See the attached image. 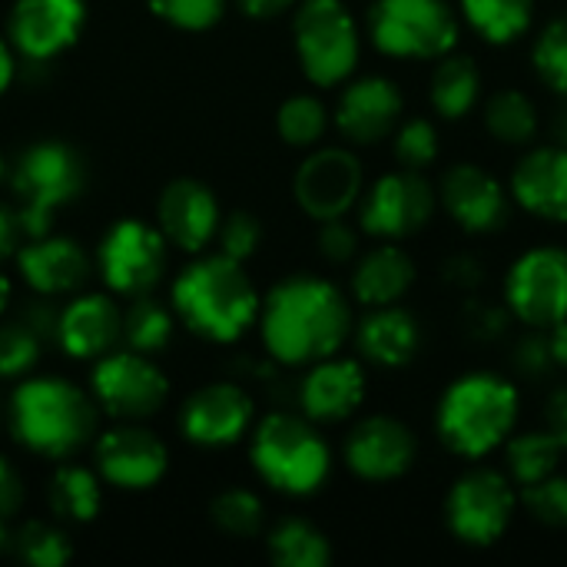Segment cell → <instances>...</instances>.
Listing matches in <instances>:
<instances>
[{
    "label": "cell",
    "mask_w": 567,
    "mask_h": 567,
    "mask_svg": "<svg viewBox=\"0 0 567 567\" xmlns=\"http://www.w3.org/2000/svg\"><path fill=\"white\" fill-rule=\"evenodd\" d=\"M319 256L332 266H346L359 256V229L339 216V219H326L319 223V236H316Z\"/></svg>",
    "instance_id": "f6af8a7d"
},
{
    "label": "cell",
    "mask_w": 567,
    "mask_h": 567,
    "mask_svg": "<svg viewBox=\"0 0 567 567\" xmlns=\"http://www.w3.org/2000/svg\"><path fill=\"white\" fill-rule=\"evenodd\" d=\"M93 399L96 405L120 422H140L156 415L169 399V382L159 372L150 355L130 349V352H110L100 355L93 369Z\"/></svg>",
    "instance_id": "5bb4252c"
},
{
    "label": "cell",
    "mask_w": 567,
    "mask_h": 567,
    "mask_svg": "<svg viewBox=\"0 0 567 567\" xmlns=\"http://www.w3.org/2000/svg\"><path fill=\"white\" fill-rule=\"evenodd\" d=\"M159 233L183 252H203L219 233V203L196 179H173L156 203Z\"/></svg>",
    "instance_id": "603a6c76"
},
{
    "label": "cell",
    "mask_w": 567,
    "mask_h": 567,
    "mask_svg": "<svg viewBox=\"0 0 567 567\" xmlns=\"http://www.w3.org/2000/svg\"><path fill=\"white\" fill-rule=\"evenodd\" d=\"M538 0H458L462 23L492 47H508L535 27Z\"/></svg>",
    "instance_id": "f1b7e54d"
},
{
    "label": "cell",
    "mask_w": 567,
    "mask_h": 567,
    "mask_svg": "<svg viewBox=\"0 0 567 567\" xmlns=\"http://www.w3.org/2000/svg\"><path fill=\"white\" fill-rule=\"evenodd\" d=\"M243 13L252 17V20H276L289 10L299 7V0H239Z\"/></svg>",
    "instance_id": "816d5d0a"
},
{
    "label": "cell",
    "mask_w": 567,
    "mask_h": 567,
    "mask_svg": "<svg viewBox=\"0 0 567 567\" xmlns=\"http://www.w3.org/2000/svg\"><path fill=\"white\" fill-rule=\"evenodd\" d=\"M551 136H555V143L558 146H565L567 150V103L555 113V123H551Z\"/></svg>",
    "instance_id": "11a10c76"
},
{
    "label": "cell",
    "mask_w": 567,
    "mask_h": 567,
    "mask_svg": "<svg viewBox=\"0 0 567 567\" xmlns=\"http://www.w3.org/2000/svg\"><path fill=\"white\" fill-rule=\"evenodd\" d=\"M369 392V379L359 359H319L299 382V409L309 422L336 425L352 419Z\"/></svg>",
    "instance_id": "7402d4cb"
},
{
    "label": "cell",
    "mask_w": 567,
    "mask_h": 567,
    "mask_svg": "<svg viewBox=\"0 0 567 567\" xmlns=\"http://www.w3.org/2000/svg\"><path fill=\"white\" fill-rule=\"evenodd\" d=\"M545 429L561 442L567 452V385H558L545 402Z\"/></svg>",
    "instance_id": "f907efd6"
},
{
    "label": "cell",
    "mask_w": 567,
    "mask_h": 567,
    "mask_svg": "<svg viewBox=\"0 0 567 567\" xmlns=\"http://www.w3.org/2000/svg\"><path fill=\"white\" fill-rule=\"evenodd\" d=\"M103 282L126 299L150 296L166 269V236L143 219H120L96 252Z\"/></svg>",
    "instance_id": "4fadbf2b"
},
{
    "label": "cell",
    "mask_w": 567,
    "mask_h": 567,
    "mask_svg": "<svg viewBox=\"0 0 567 567\" xmlns=\"http://www.w3.org/2000/svg\"><path fill=\"white\" fill-rule=\"evenodd\" d=\"M442 279H445V286L472 296V292H478L485 286V266L472 252H455V256H449L442 262Z\"/></svg>",
    "instance_id": "7dc6e473"
},
{
    "label": "cell",
    "mask_w": 567,
    "mask_h": 567,
    "mask_svg": "<svg viewBox=\"0 0 567 567\" xmlns=\"http://www.w3.org/2000/svg\"><path fill=\"white\" fill-rule=\"evenodd\" d=\"M40 359V339L30 326H0V379L27 375Z\"/></svg>",
    "instance_id": "60d3db41"
},
{
    "label": "cell",
    "mask_w": 567,
    "mask_h": 567,
    "mask_svg": "<svg viewBox=\"0 0 567 567\" xmlns=\"http://www.w3.org/2000/svg\"><path fill=\"white\" fill-rule=\"evenodd\" d=\"M256 405L246 389L233 382H213L196 389L183 412H179V429L193 445L203 449H226L236 445L249 425H252Z\"/></svg>",
    "instance_id": "d6986e66"
},
{
    "label": "cell",
    "mask_w": 567,
    "mask_h": 567,
    "mask_svg": "<svg viewBox=\"0 0 567 567\" xmlns=\"http://www.w3.org/2000/svg\"><path fill=\"white\" fill-rule=\"evenodd\" d=\"M249 458L269 488L292 498L316 495L332 472V452L316 422L289 412H272L256 425Z\"/></svg>",
    "instance_id": "5b68a950"
},
{
    "label": "cell",
    "mask_w": 567,
    "mask_h": 567,
    "mask_svg": "<svg viewBox=\"0 0 567 567\" xmlns=\"http://www.w3.org/2000/svg\"><path fill=\"white\" fill-rule=\"evenodd\" d=\"M508 193L518 209L542 223H567V150L558 143L525 146L508 176Z\"/></svg>",
    "instance_id": "ac0fdd59"
},
{
    "label": "cell",
    "mask_w": 567,
    "mask_h": 567,
    "mask_svg": "<svg viewBox=\"0 0 567 567\" xmlns=\"http://www.w3.org/2000/svg\"><path fill=\"white\" fill-rule=\"evenodd\" d=\"M262 346L279 365H312L339 355L352 336V306L339 286L322 276L299 272L276 282L259 306Z\"/></svg>",
    "instance_id": "6da1fadb"
},
{
    "label": "cell",
    "mask_w": 567,
    "mask_h": 567,
    "mask_svg": "<svg viewBox=\"0 0 567 567\" xmlns=\"http://www.w3.org/2000/svg\"><path fill=\"white\" fill-rule=\"evenodd\" d=\"M96 409L66 379H27L10 399V432L43 458H70L96 435Z\"/></svg>",
    "instance_id": "277c9868"
},
{
    "label": "cell",
    "mask_w": 567,
    "mask_h": 567,
    "mask_svg": "<svg viewBox=\"0 0 567 567\" xmlns=\"http://www.w3.org/2000/svg\"><path fill=\"white\" fill-rule=\"evenodd\" d=\"M518 512L515 482L488 465L462 472L445 495V528L465 548H495Z\"/></svg>",
    "instance_id": "9c48e42d"
},
{
    "label": "cell",
    "mask_w": 567,
    "mask_h": 567,
    "mask_svg": "<svg viewBox=\"0 0 567 567\" xmlns=\"http://www.w3.org/2000/svg\"><path fill=\"white\" fill-rule=\"evenodd\" d=\"M405 116V96L395 80L389 76H359L352 80L336 103V130L352 146H375L395 133Z\"/></svg>",
    "instance_id": "e0dca14e"
},
{
    "label": "cell",
    "mask_w": 567,
    "mask_h": 567,
    "mask_svg": "<svg viewBox=\"0 0 567 567\" xmlns=\"http://www.w3.org/2000/svg\"><path fill=\"white\" fill-rule=\"evenodd\" d=\"M123 339L130 342V349H136L143 355H153V352L166 349L169 339H173L169 309H163L150 296H136L133 306L123 312Z\"/></svg>",
    "instance_id": "e575fe53"
},
{
    "label": "cell",
    "mask_w": 567,
    "mask_h": 567,
    "mask_svg": "<svg viewBox=\"0 0 567 567\" xmlns=\"http://www.w3.org/2000/svg\"><path fill=\"white\" fill-rule=\"evenodd\" d=\"M47 502L53 508V515L60 522H76L86 525L100 515L103 505V492H100V478L80 465H60L50 478V492Z\"/></svg>",
    "instance_id": "d6a6232c"
},
{
    "label": "cell",
    "mask_w": 567,
    "mask_h": 567,
    "mask_svg": "<svg viewBox=\"0 0 567 567\" xmlns=\"http://www.w3.org/2000/svg\"><path fill=\"white\" fill-rule=\"evenodd\" d=\"M415 279H419V266L412 252L392 239H379V246L362 252L352 269V299L362 309L395 306L412 292Z\"/></svg>",
    "instance_id": "4316f807"
},
{
    "label": "cell",
    "mask_w": 567,
    "mask_h": 567,
    "mask_svg": "<svg viewBox=\"0 0 567 567\" xmlns=\"http://www.w3.org/2000/svg\"><path fill=\"white\" fill-rule=\"evenodd\" d=\"M342 455L349 472L362 482H399L419 462V439L395 415H369L352 425Z\"/></svg>",
    "instance_id": "2e32d148"
},
{
    "label": "cell",
    "mask_w": 567,
    "mask_h": 567,
    "mask_svg": "<svg viewBox=\"0 0 567 567\" xmlns=\"http://www.w3.org/2000/svg\"><path fill=\"white\" fill-rule=\"evenodd\" d=\"M83 20V0H17L7 20V33L17 53L30 60H50L76 43Z\"/></svg>",
    "instance_id": "44dd1931"
},
{
    "label": "cell",
    "mask_w": 567,
    "mask_h": 567,
    "mask_svg": "<svg viewBox=\"0 0 567 567\" xmlns=\"http://www.w3.org/2000/svg\"><path fill=\"white\" fill-rule=\"evenodd\" d=\"M482 123L495 143L512 146V150L532 146L542 133V113H538L535 100L518 86L495 90L482 106Z\"/></svg>",
    "instance_id": "f546056e"
},
{
    "label": "cell",
    "mask_w": 567,
    "mask_h": 567,
    "mask_svg": "<svg viewBox=\"0 0 567 567\" xmlns=\"http://www.w3.org/2000/svg\"><path fill=\"white\" fill-rule=\"evenodd\" d=\"M365 193L362 159L349 146H312L292 179V196L299 209L316 219L349 216Z\"/></svg>",
    "instance_id": "7c38bea8"
},
{
    "label": "cell",
    "mask_w": 567,
    "mask_h": 567,
    "mask_svg": "<svg viewBox=\"0 0 567 567\" xmlns=\"http://www.w3.org/2000/svg\"><path fill=\"white\" fill-rule=\"evenodd\" d=\"M502 302L525 329H551L567 319V246H532L502 286Z\"/></svg>",
    "instance_id": "8fae6325"
},
{
    "label": "cell",
    "mask_w": 567,
    "mask_h": 567,
    "mask_svg": "<svg viewBox=\"0 0 567 567\" xmlns=\"http://www.w3.org/2000/svg\"><path fill=\"white\" fill-rule=\"evenodd\" d=\"M545 336H548V349H551L555 365L567 369V319L558 322V326H551V329H545Z\"/></svg>",
    "instance_id": "f5cc1de1"
},
{
    "label": "cell",
    "mask_w": 567,
    "mask_h": 567,
    "mask_svg": "<svg viewBox=\"0 0 567 567\" xmlns=\"http://www.w3.org/2000/svg\"><path fill=\"white\" fill-rule=\"evenodd\" d=\"M219 243H223V252L229 259L246 262L262 243V226L252 213H233L219 229Z\"/></svg>",
    "instance_id": "bcb514c9"
},
{
    "label": "cell",
    "mask_w": 567,
    "mask_h": 567,
    "mask_svg": "<svg viewBox=\"0 0 567 567\" xmlns=\"http://www.w3.org/2000/svg\"><path fill=\"white\" fill-rule=\"evenodd\" d=\"M515 319H512V312H508V306L502 302H488V299H478L475 292L465 299V306H462V326H465V336L468 339H475V342H495V339H502L505 332H508V326H512Z\"/></svg>",
    "instance_id": "7bdbcfd3"
},
{
    "label": "cell",
    "mask_w": 567,
    "mask_h": 567,
    "mask_svg": "<svg viewBox=\"0 0 567 567\" xmlns=\"http://www.w3.org/2000/svg\"><path fill=\"white\" fill-rule=\"evenodd\" d=\"M123 336V312L110 296H76L56 319V342L70 359H100Z\"/></svg>",
    "instance_id": "484cf974"
},
{
    "label": "cell",
    "mask_w": 567,
    "mask_h": 567,
    "mask_svg": "<svg viewBox=\"0 0 567 567\" xmlns=\"http://www.w3.org/2000/svg\"><path fill=\"white\" fill-rule=\"evenodd\" d=\"M439 206L468 236L502 233L512 219L508 186L482 163H455L439 179Z\"/></svg>",
    "instance_id": "9a60e30c"
},
{
    "label": "cell",
    "mask_w": 567,
    "mask_h": 567,
    "mask_svg": "<svg viewBox=\"0 0 567 567\" xmlns=\"http://www.w3.org/2000/svg\"><path fill=\"white\" fill-rule=\"evenodd\" d=\"M276 130H279L282 143H289L296 150H312L322 143V136L329 130V110L312 93L289 96L276 113Z\"/></svg>",
    "instance_id": "836d02e7"
},
{
    "label": "cell",
    "mask_w": 567,
    "mask_h": 567,
    "mask_svg": "<svg viewBox=\"0 0 567 567\" xmlns=\"http://www.w3.org/2000/svg\"><path fill=\"white\" fill-rule=\"evenodd\" d=\"M269 558L276 567H329L332 545L306 518H282L266 538Z\"/></svg>",
    "instance_id": "1f68e13d"
},
{
    "label": "cell",
    "mask_w": 567,
    "mask_h": 567,
    "mask_svg": "<svg viewBox=\"0 0 567 567\" xmlns=\"http://www.w3.org/2000/svg\"><path fill=\"white\" fill-rule=\"evenodd\" d=\"M23 236H27V229H23L20 213L10 209V206H0V259L17 256L20 246H23Z\"/></svg>",
    "instance_id": "681fc988"
},
{
    "label": "cell",
    "mask_w": 567,
    "mask_h": 567,
    "mask_svg": "<svg viewBox=\"0 0 567 567\" xmlns=\"http://www.w3.org/2000/svg\"><path fill=\"white\" fill-rule=\"evenodd\" d=\"M518 415V382L502 372L475 369L445 385L435 405V435L455 458L482 462L512 439Z\"/></svg>",
    "instance_id": "7a4b0ae2"
},
{
    "label": "cell",
    "mask_w": 567,
    "mask_h": 567,
    "mask_svg": "<svg viewBox=\"0 0 567 567\" xmlns=\"http://www.w3.org/2000/svg\"><path fill=\"white\" fill-rule=\"evenodd\" d=\"M355 349L369 365L379 369H405L422 352V322L402 302L365 309L362 322L352 326Z\"/></svg>",
    "instance_id": "cb8c5ba5"
},
{
    "label": "cell",
    "mask_w": 567,
    "mask_h": 567,
    "mask_svg": "<svg viewBox=\"0 0 567 567\" xmlns=\"http://www.w3.org/2000/svg\"><path fill=\"white\" fill-rule=\"evenodd\" d=\"M392 153H395V163L405 169H419V173L432 169L442 153V136H439L435 120L402 116V123L392 133Z\"/></svg>",
    "instance_id": "d590c367"
},
{
    "label": "cell",
    "mask_w": 567,
    "mask_h": 567,
    "mask_svg": "<svg viewBox=\"0 0 567 567\" xmlns=\"http://www.w3.org/2000/svg\"><path fill=\"white\" fill-rule=\"evenodd\" d=\"M23 505V482L17 468L0 455V525H7Z\"/></svg>",
    "instance_id": "c3c4849f"
},
{
    "label": "cell",
    "mask_w": 567,
    "mask_h": 567,
    "mask_svg": "<svg viewBox=\"0 0 567 567\" xmlns=\"http://www.w3.org/2000/svg\"><path fill=\"white\" fill-rule=\"evenodd\" d=\"M555 369H558V365H555V359H551L545 329H528V332L515 342V349H512V372H515V379L545 382Z\"/></svg>",
    "instance_id": "ee69618b"
},
{
    "label": "cell",
    "mask_w": 567,
    "mask_h": 567,
    "mask_svg": "<svg viewBox=\"0 0 567 567\" xmlns=\"http://www.w3.org/2000/svg\"><path fill=\"white\" fill-rule=\"evenodd\" d=\"M7 299H10V282H7V279L0 276V312L7 309Z\"/></svg>",
    "instance_id": "9f6ffc18"
},
{
    "label": "cell",
    "mask_w": 567,
    "mask_h": 567,
    "mask_svg": "<svg viewBox=\"0 0 567 567\" xmlns=\"http://www.w3.org/2000/svg\"><path fill=\"white\" fill-rule=\"evenodd\" d=\"M505 449V475L515 482V488H528L561 468V442L548 429H532V432H512V439L502 445Z\"/></svg>",
    "instance_id": "4dcf8cb0"
},
{
    "label": "cell",
    "mask_w": 567,
    "mask_h": 567,
    "mask_svg": "<svg viewBox=\"0 0 567 567\" xmlns=\"http://www.w3.org/2000/svg\"><path fill=\"white\" fill-rule=\"evenodd\" d=\"M296 56L312 86L346 83L362 56V33L342 0H299L292 13Z\"/></svg>",
    "instance_id": "52a82bcc"
},
{
    "label": "cell",
    "mask_w": 567,
    "mask_h": 567,
    "mask_svg": "<svg viewBox=\"0 0 567 567\" xmlns=\"http://www.w3.org/2000/svg\"><path fill=\"white\" fill-rule=\"evenodd\" d=\"M209 518L219 532H226L233 538H252L266 525V508H262L259 495H252L246 488H229V492L216 495V502L209 505Z\"/></svg>",
    "instance_id": "f35d334b"
},
{
    "label": "cell",
    "mask_w": 567,
    "mask_h": 567,
    "mask_svg": "<svg viewBox=\"0 0 567 567\" xmlns=\"http://www.w3.org/2000/svg\"><path fill=\"white\" fill-rule=\"evenodd\" d=\"M518 505L528 512L532 522H538L545 528H567V478L555 472V475L522 488Z\"/></svg>",
    "instance_id": "ab89813d"
},
{
    "label": "cell",
    "mask_w": 567,
    "mask_h": 567,
    "mask_svg": "<svg viewBox=\"0 0 567 567\" xmlns=\"http://www.w3.org/2000/svg\"><path fill=\"white\" fill-rule=\"evenodd\" d=\"M259 292L239 259L203 256L173 282V309L189 332L209 342H236L259 322Z\"/></svg>",
    "instance_id": "3957f363"
},
{
    "label": "cell",
    "mask_w": 567,
    "mask_h": 567,
    "mask_svg": "<svg viewBox=\"0 0 567 567\" xmlns=\"http://www.w3.org/2000/svg\"><path fill=\"white\" fill-rule=\"evenodd\" d=\"M10 548L30 567H63L73 558L70 538L47 522H27L17 535H10Z\"/></svg>",
    "instance_id": "74e56055"
},
{
    "label": "cell",
    "mask_w": 567,
    "mask_h": 567,
    "mask_svg": "<svg viewBox=\"0 0 567 567\" xmlns=\"http://www.w3.org/2000/svg\"><path fill=\"white\" fill-rule=\"evenodd\" d=\"M169 468L166 445L140 429V425H120L96 439V472L103 482L123 492H146L153 488Z\"/></svg>",
    "instance_id": "ffe728a7"
},
{
    "label": "cell",
    "mask_w": 567,
    "mask_h": 567,
    "mask_svg": "<svg viewBox=\"0 0 567 567\" xmlns=\"http://www.w3.org/2000/svg\"><path fill=\"white\" fill-rule=\"evenodd\" d=\"M83 179H86L83 159L76 156V150H70L60 140L33 143L17 159L13 196H17V213L30 239L50 233L53 216L83 193Z\"/></svg>",
    "instance_id": "ba28073f"
},
{
    "label": "cell",
    "mask_w": 567,
    "mask_h": 567,
    "mask_svg": "<svg viewBox=\"0 0 567 567\" xmlns=\"http://www.w3.org/2000/svg\"><path fill=\"white\" fill-rule=\"evenodd\" d=\"M17 266L27 286L40 296L76 292L90 279V256L83 252V246L50 233L30 239V246H20Z\"/></svg>",
    "instance_id": "d4e9b609"
},
{
    "label": "cell",
    "mask_w": 567,
    "mask_h": 567,
    "mask_svg": "<svg viewBox=\"0 0 567 567\" xmlns=\"http://www.w3.org/2000/svg\"><path fill=\"white\" fill-rule=\"evenodd\" d=\"M150 10L179 30H209L223 20L226 0H146Z\"/></svg>",
    "instance_id": "b9f144b4"
},
{
    "label": "cell",
    "mask_w": 567,
    "mask_h": 567,
    "mask_svg": "<svg viewBox=\"0 0 567 567\" xmlns=\"http://www.w3.org/2000/svg\"><path fill=\"white\" fill-rule=\"evenodd\" d=\"M0 176H3V159H0Z\"/></svg>",
    "instance_id": "6f0895ef"
},
{
    "label": "cell",
    "mask_w": 567,
    "mask_h": 567,
    "mask_svg": "<svg viewBox=\"0 0 567 567\" xmlns=\"http://www.w3.org/2000/svg\"><path fill=\"white\" fill-rule=\"evenodd\" d=\"M482 66L468 53H445L435 60V70L429 76V103L432 113L445 123H458L472 116V110L482 103Z\"/></svg>",
    "instance_id": "83f0119b"
},
{
    "label": "cell",
    "mask_w": 567,
    "mask_h": 567,
    "mask_svg": "<svg viewBox=\"0 0 567 567\" xmlns=\"http://www.w3.org/2000/svg\"><path fill=\"white\" fill-rule=\"evenodd\" d=\"M532 66L538 80L567 100V13L548 20L532 43Z\"/></svg>",
    "instance_id": "8d00e7d4"
},
{
    "label": "cell",
    "mask_w": 567,
    "mask_h": 567,
    "mask_svg": "<svg viewBox=\"0 0 567 567\" xmlns=\"http://www.w3.org/2000/svg\"><path fill=\"white\" fill-rule=\"evenodd\" d=\"M365 30L372 47L392 60L435 63L458 47L462 17L449 0H372Z\"/></svg>",
    "instance_id": "8992f818"
},
{
    "label": "cell",
    "mask_w": 567,
    "mask_h": 567,
    "mask_svg": "<svg viewBox=\"0 0 567 567\" xmlns=\"http://www.w3.org/2000/svg\"><path fill=\"white\" fill-rule=\"evenodd\" d=\"M439 209V189L419 169H392L379 176L359 199V229L372 239L402 243L419 236Z\"/></svg>",
    "instance_id": "30bf717a"
},
{
    "label": "cell",
    "mask_w": 567,
    "mask_h": 567,
    "mask_svg": "<svg viewBox=\"0 0 567 567\" xmlns=\"http://www.w3.org/2000/svg\"><path fill=\"white\" fill-rule=\"evenodd\" d=\"M10 80H13V50L7 40H0V96L7 93Z\"/></svg>",
    "instance_id": "db71d44e"
}]
</instances>
